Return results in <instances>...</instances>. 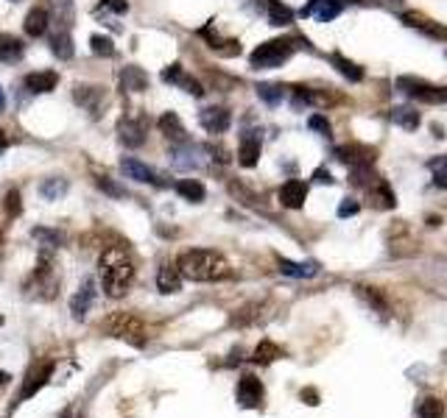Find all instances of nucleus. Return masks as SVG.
Listing matches in <instances>:
<instances>
[{"instance_id":"f257e3e1","label":"nucleus","mask_w":447,"mask_h":418,"mask_svg":"<svg viewBox=\"0 0 447 418\" xmlns=\"http://www.w3.org/2000/svg\"><path fill=\"white\" fill-rule=\"evenodd\" d=\"M176 268L185 279H193V282H224L232 273L229 262L218 254V251H210V248L185 251L176 262Z\"/></svg>"},{"instance_id":"f03ea898","label":"nucleus","mask_w":447,"mask_h":418,"mask_svg":"<svg viewBox=\"0 0 447 418\" xmlns=\"http://www.w3.org/2000/svg\"><path fill=\"white\" fill-rule=\"evenodd\" d=\"M98 268H101V282H104L106 296H112V299L126 296L129 284L135 282V262L129 257V251L120 245H109L101 254Z\"/></svg>"},{"instance_id":"7ed1b4c3","label":"nucleus","mask_w":447,"mask_h":418,"mask_svg":"<svg viewBox=\"0 0 447 418\" xmlns=\"http://www.w3.org/2000/svg\"><path fill=\"white\" fill-rule=\"evenodd\" d=\"M294 56V42L291 39H268L263 45H257L252 51V67L257 70H271V67H282Z\"/></svg>"},{"instance_id":"20e7f679","label":"nucleus","mask_w":447,"mask_h":418,"mask_svg":"<svg viewBox=\"0 0 447 418\" xmlns=\"http://www.w3.org/2000/svg\"><path fill=\"white\" fill-rule=\"evenodd\" d=\"M400 93H405L409 98H417L422 103H447V87H431V84L420 81V78H397Z\"/></svg>"},{"instance_id":"39448f33","label":"nucleus","mask_w":447,"mask_h":418,"mask_svg":"<svg viewBox=\"0 0 447 418\" xmlns=\"http://www.w3.org/2000/svg\"><path fill=\"white\" fill-rule=\"evenodd\" d=\"M294 109H305V106H333L339 103V95H330L328 90H313V87H294V98H291Z\"/></svg>"},{"instance_id":"423d86ee","label":"nucleus","mask_w":447,"mask_h":418,"mask_svg":"<svg viewBox=\"0 0 447 418\" xmlns=\"http://www.w3.org/2000/svg\"><path fill=\"white\" fill-rule=\"evenodd\" d=\"M336 159L349 164V167H363L375 162V148L372 145H360V143H347L336 148Z\"/></svg>"},{"instance_id":"0eeeda50","label":"nucleus","mask_w":447,"mask_h":418,"mask_svg":"<svg viewBox=\"0 0 447 418\" xmlns=\"http://www.w3.org/2000/svg\"><path fill=\"white\" fill-rule=\"evenodd\" d=\"M109 326H112V332L117 334V338H124V341H129L135 346H143L146 343V338H143L146 329H143V323L135 315H117V318L109 321Z\"/></svg>"},{"instance_id":"6e6552de","label":"nucleus","mask_w":447,"mask_h":418,"mask_svg":"<svg viewBox=\"0 0 447 418\" xmlns=\"http://www.w3.org/2000/svg\"><path fill=\"white\" fill-rule=\"evenodd\" d=\"M260 148H263V132H243L240 137V148H238V162L243 167H255L260 162Z\"/></svg>"},{"instance_id":"1a4fd4ad","label":"nucleus","mask_w":447,"mask_h":418,"mask_svg":"<svg viewBox=\"0 0 447 418\" xmlns=\"http://www.w3.org/2000/svg\"><path fill=\"white\" fill-rule=\"evenodd\" d=\"M235 399L240 407H257L263 402V382L257 380V376L247 373V376H240V382H238V391H235Z\"/></svg>"},{"instance_id":"9d476101","label":"nucleus","mask_w":447,"mask_h":418,"mask_svg":"<svg viewBox=\"0 0 447 418\" xmlns=\"http://www.w3.org/2000/svg\"><path fill=\"white\" fill-rule=\"evenodd\" d=\"M117 137L126 148H140L146 143V123L140 117H124L117 123Z\"/></svg>"},{"instance_id":"9b49d317","label":"nucleus","mask_w":447,"mask_h":418,"mask_svg":"<svg viewBox=\"0 0 447 418\" xmlns=\"http://www.w3.org/2000/svg\"><path fill=\"white\" fill-rule=\"evenodd\" d=\"M93 302H95V282L87 276L84 282L78 284V290H76V296L70 299V312H73V318H84L87 312H90V307H93Z\"/></svg>"},{"instance_id":"f8f14e48","label":"nucleus","mask_w":447,"mask_h":418,"mask_svg":"<svg viewBox=\"0 0 447 418\" xmlns=\"http://www.w3.org/2000/svg\"><path fill=\"white\" fill-rule=\"evenodd\" d=\"M205 153L207 148H196L193 143H179V148H174V167H179V171L201 167L205 164Z\"/></svg>"},{"instance_id":"ddd939ff","label":"nucleus","mask_w":447,"mask_h":418,"mask_svg":"<svg viewBox=\"0 0 447 418\" xmlns=\"http://www.w3.org/2000/svg\"><path fill=\"white\" fill-rule=\"evenodd\" d=\"M120 171H124V176H129V179H135V182H143V184H154V187H162L165 182H162L148 164H143L140 159H132V156H126L124 162H120Z\"/></svg>"},{"instance_id":"4468645a","label":"nucleus","mask_w":447,"mask_h":418,"mask_svg":"<svg viewBox=\"0 0 447 418\" xmlns=\"http://www.w3.org/2000/svg\"><path fill=\"white\" fill-rule=\"evenodd\" d=\"M402 23L411 25V28H417V31H422V34L431 36V39H447V25H442V23H436V20H431V17L420 14V12L402 14Z\"/></svg>"},{"instance_id":"2eb2a0df","label":"nucleus","mask_w":447,"mask_h":418,"mask_svg":"<svg viewBox=\"0 0 447 418\" xmlns=\"http://www.w3.org/2000/svg\"><path fill=\"white\" fill-rule=\"evenodd\" d=\"M198 120L210 134H224L229 129V123H232V114L224 106H210V109H205L198 114Z\"/></svg>"},{"instance_id":"dca6fc26","label":"nucleus","mask_w":447,"mask_h":418,"mask_svg":"<svg viewBox=\"0 0 447 418\" xmlns=\"http://www.w3.org/2000/svg\"><path fill=\"white\" fill-rule=\"evenodd\" d=\"M59 84V75L51 73V70H43V73H28L23 87L31 93V95H43V93H54Z\"/></svg>"},{"instance_id":"f3484780","label":"nucleus","mask_w":447,"mask_h":418,"mask_svg":"<svg viewBox=\"0 0 447 418\" xmlns=\"http://www.w3.org/2000/svg\"><path fill=\"white\" fill-rule=\"evenodd\" d=\"M162 81H168V84H176V87H182V90H187L190 95H201V93H205V87H201V84L193 78V75H187L179 64H171L165 73H162Z\"/></svg>"},{"instance_id":"a211bd4d","label":"nucleus","mask_w":447,"mask_h":418,"mask_svg":"<svg viewBox=\"0 0 447 418\" xmlns=\"http://www.w3.org/2000/svg\"><path fill=\"white\" fill-rule=\"evenodd\" d=\"M305 198H308V184H302V182H286L279 187V204L286 206V209H302V204H305Z\"/></svg>"},{"instance_id":"6ab92c4d","label":"nucleus","mask_w":447,"mask_h":418,"mask_svg":"<svg viewBox=\"0 0 447 418\" xmlns=\"http://www.w3.org/2000/svg\"><path fill=\"white\" fill-rule=\"evenodd\" d=\"M159 132L165 134L171 143H187V132H185V125H182L176 112H165L159 117Z\"/></svg>"},{"instance_id":"aec40b11","label":"nucleus","mask_w":447,"mask_h":418,"mask_svg":"<svg viewBox=\"0 0 447 418\" xmlns=\"http://www.w3.org/2000/svg\"><path fill=\"white\" fill-rule=\"evenodd\" d=\"M25 34L28 36H45L51 31V14L45 9H31L25 14V23H23Z\"/></svg>"},{"instance_id":"412c9836","label":"nucleus","mask_w":447,"mask_h":418,"mask_svg":"<svg viewBox=\"0 0 447 418\" xmlns=\"http://www.w3.org/2000/svg\"><path fill=\"white\" fill-rule=\"evenodd\" d=\"M120 84H124V90H129V93H143V90H148V75H146V70L129 64L120 70Z\"/></svg>"},{"instance_id":"4be33fe9","label":"nucleus","mask_w":447,"mask_h":418,"mask_svg":"<svg viewBox=\"0 0 447 418\" xmlns=\"http://www.w3.org/2000/svg\"><path fill=\"white\" fill-rule=\"evenodd\" d=\"M179 284H182V273H179V268H174L171 262H162L159 271H157V287H159L162 293H176Z\"/></svg>"},{"instance_id":"5701e85b","label":"nucleus","mask_w":447,"mask_h":418,"mask_svg":"<svg viewBox=\"0 0 447 418\" xmlns=\"http://www.w3.org/2000/svg\"><path fill=\"white\" fill-rule=\"evenodd\" d=\"M73 98H76L78 106H84L87 112H98L104 93H101L98 87H84V84H78V87L73 90Z\"/></svg>"},{"instance_id":"b1692460","label":"nucleus","mask_w":447,"mask_h":418,"mask_svg":"<svg viewBox=\"0 0 447 418\" xmlns=\"http://www.w3.org/2000/svg\"><path fill=\"white\" fill-rule=\"evenodd\" d=\"M308 12H313V17L319 23H330V20H336L341 14V3L339 0H310Z\"/></svg>"},{"instance_id":"393cba45","label":"nucleus","mask_w":447,"mask_h":418,"mask_svg":"<svg viewBox=\"0 0 447 418\" xmlns=\"http://www.w3.org/2000/svg\"><path fill=\"white\" fill-rule=\"evenodd\" d=\"M391 123H397L402 132H414L420 125V112L414 106H394L391 109Z\"/></svg>"},{"instance_id":"a878e982","label":"nucleus","mask_w":447,"mask_h":418,"mask_svg":"<svg viewBox=\"0 0 447 418\" xmlns=\"http://www.w3.org/2000/svg\"><path fill=\"white\" fill-rule=\"evenodd\" d=\"M25 45L23 39L12 36V34H0V62H17L23 56Z\"/></svg>"},{"instance_id":"bb28decb","label":"nucleus","mask_w":447,"mask_h":418,"mask_svg":"<svg viewBox=\"0 0 447 418\" xmlns=\"http://www.w3.org/2000/svg\"><path fill=\"white\" fill-rule=\"evenodd\" d=\"M48 39H51V51H54L59 59H73L76 48H73L70 31H51V34H48Z\"/></svg>"},{"instance_id":"cd10ccee","label":"nucleus","mask_w":447,"mask_h":418,"mask_svg":"<svg viewBox=\"0 0 447 418\" xmlns=\"http://www.w3.org/2000/svg\"><path fill=\"white\" fill-rule=\"evenodd\" d=\"M367 190H369L372 201H378V206H386V209H394V206H397V198H394L391 187H389L383 179H375V182H372Z\"/></svg>"},{"instance_id":"c85d7f7f","label":"nucleus","mask_w":447,"mask_h":418,"mask_svg":"<svg viewBox=\"0 0 447 418\" xmlns=\"http://www.w3.org/2000/svg\"><path fill=\"white\" fill-rule=\"evenodd\" d=\"M330 62H333V67L347 78V81H352V84H358L360 78H363V67H358L355 62H349L347 56H341V53H333L330 56Z\"/></svg>"},{"instance_id":"c756f323","label":"nucleus","mask_w":447,"mask_h":418,"mask_svg":"<svg viewBox=\"0 0 447 418\" xmlns=\"http://www.w3.org/2000/svg\"><path fill=\"white\" fill-rule=\"evenodd\" d=\"M316 262H288V260H279V273L286 276H297V279H310L316 276Z\"/></svg>"},{"instance_id":"7c9ffc66","label":"nucleus","mask_w":447,"mask_h":418,"mask_svg":"<svg viewBox=\"0 0 447 418\" xmlns=\"http://www.w3.org/2000/svg\"><path fill=\"white\" fill-rule=\"evenodd\" d=\"M176 193H179L185 201H190V204L205 201V187H201V182H196V179H182V182L176 184Z\"/></svg>"},{"instance_id":"2f4dec72","label":"nucleus","mask_w":447,"mask_h":418,"mask_svg":"<svg viewBox=\"0 0 447 418\" xmlns=\"http://www.w3.org/2000/svg\"><path fill=\"white\" fill-rule=\"evenodd\" d=\"M257 98L266 106H279L282 98H286V90L277 87V84H257Z\"/></svg>"},{"instance_id":"473e14b6","label":"nucleus","mask_w":447,"mask_h":418,"mask_svg":"<svg viewBox=\"0 0 447 418\" xmlns=\"http://www.w3.org/2000/svg\"><path fill=\"white\" fill-rule=\"evenodd\" d=\"M268 20H271V25H288V23H294V12L286 3H279V0H271L268 3Z\"/></svg>"},{"instance_id":"72a5a7b5","label":"nucleus","mask_w":447,"mask_h":418,"mask_svg":"<svg viewBox=\"0 0 447 418\" xmlns=\"http://www.w3.org/2000/svg\"><path fill=\"white\" fill-rule=\"evenodd\" d=\"M39 193H43L48 201H56L67 193V182L65 179H45L43 184H39Z\"/></svg>"},{"instance_id":"f704fd0d","label":"nucleus","mask_w":447,"mask_h":418,"mask_svg":"<svg viewBox=\"0 0 447 418\" xmlns=\"http://www.w3.org/2000/svg\"><path fill=\"white\" fill-rule=\"evenodd\" d=\"M358 296L363 299V302H367V304H372L380 315H389V307H386V302H383V296H380V293L375 290V287H358Z\"/></svg>"},{"instance_id":"c9c22d12","label":"nucleus","mask_w":447,"mask_h":418,"mask_svg":"<svg viewBox=\"0 0 447 418\" xmlns=\"http://www.w3.org/2000/svg\"><path fill=\"white\" fill-rule=\"evenodd\" d=\"M90 51L95 53V56H115V45H112V39L109 36H101V34H93L90 36Z\"/></svg>"},{"instance_id":"e433bc0d","label":"nucleus","mask_w":447,"mask_h":418,"mask_svg":"<svg viewBox=\"0 0 447 418\" xmlns=\"http://www.w3.org/2000/svg\"><path fill=\"white\" fill-rule=\"evenodd\" d=\"M417 415H420V418H444V404H442L439 399L428 396V399H422Z\"/></svg>"},{"instance_id":"4c0bfd02","label":"nucleus","mask_w":447,"mask_h":418,"mask_svg":"<svg viewBox=\"0 0 447 418\" xmlns=\"http://www.w3.org/2000/svg\"><path fill=\"white\" fill-rule=\"evenodd\" d=\"M277 357H282V352H279L271 341H263V343L255 349V362H260V365H268V362L277 360Z\"/></svg>"},{"instance_id":"58836bf2","label":"nucleus","mask_w":447,"mask_h":418,"mask_svg":"<svg viewBox=\"0 0 447 418\" xmlns=\"http://www.w3.org/2000/svg\"><path fill=\"white\" fill-rule=\"evenodd\" d=\"M308 125H310V132H316L321 137H328V140L333 137V129H330V123H328V117H324V114H310Z\"/></svg>"},{"instance_id":"ea45409f","label":"nucleus","mask_w":447,"mask_h":418,"mask_svg":"<svg viewBox=\"0 0 447 418\" xmlns=\"http://www.w3.org/2000/svg\"><path fill=\"white\" fill-rule=\"evenodd\" d=\"M431 171L436 173V184H439V187H447V153L431 159Z\"/></svg>"},{"instance_id":"a19ab883","label":"nucleus","mask_w":447,"mask_h":418,"mask_svg":"<svg viewBox=\"0 0 447 418\" xmlns=\"http://www.w3.org/2000/svg\"><path fill=\"white\" fill-rule=\"evenodd\" d=\"M229 193H232V195H235L240 204H247V206H252V204L257 201V198H255V193H249V190L243 187L240 182H229Z\"/></svg>"},{"instance_id":"79ce46f5","label":"nucleus","mask_w":447,"mask_h":418,"mask_svg":"<svg viewBox=\"0 0 447 418\" xmlns=\"http://www.w3.org/2000/svg\"><path fill=\"white\" fill-rule=\"evenodd\" d=\"M358 209H360V204H358L355 198H344L341 206H339V218H352Z\"/></svg>"},{"instance_id":"37998d69","label":"nucleus","mask_w":447,"mask_h":418,"mask_svg":"<svg viewBox=\"0 0 447 418\" xmlns=\"http://www.w3.org/2000/svg\"><path fill=\"white\" fill-rule=\"evenodd\" d=\"M101 9L115 12V14H126V12H129V3H126V0H104Z\"/></svg>"},{"instance_id":"c03bdc74","label":"nucleus","mask_w":447,"mask_h":418,"mask_svg":"<svg viewBox=\"0 0 447 418\" xmlns=\"http://www.w3.org/2000/svg\"><path fill=\"white\" fill-rule=\"evenodd\" d=\"M98 184H101V190L109 193V195H117V198H124V195H126L124 187H117V184H112V182H106V179H98Z\"/></svg>"},{"instance_id":"a18cd8bd","label":"nucleus","mask_w":447,"mask_h":418,"mask_svg":"<svg viewBox=\"0 0 447 418\" xmlns=\"http://www.w3.org/2000/svg\"><path fill=\"white\" fill-rule=\"evenodd\" d=\"M313 182H316V184H333L336 179L330 176V171H324V167H319V171H313Z\"/></svg>"},{"instance_id":"49530a36","label":"nucleus","mask_w":447,"mask_h":418,"mask_svg":"<svg viewBox=\"0 0 447 418\" xmlns=\"http://www.w3.org/2000/svg\"><path fill=\"white\" fill-rule=\"evenodd\" d=\"M17 190H9V195H6V209H9V215H17V209H20V204H17Z\"/></svg>"},{"instance_id":"de8ad7c7","label":"nucleus","mask_w":447,"mask_h":418,"mask_svg":"<svg viewBox=\"0 0 447 418\" xmlns=\"http://www.w3.org/2000/svg\"><path fill=\"white\" fill-rule=\"evenodd\" d=\"M302 396H305V402H308V404H319V396H316V391H310V388H308Z\"/></svg>"},{"instance_id":"09e8293b","label":"nucleus","mask_w":447,"mask_h":418,"mask_svg":"<svg viewBox=\"0 0 447 418\" xmlns=\"http://www.w3.org/2000/svg\"><path fill=\"white\" fill-rule=\"evenodd\" d=\"M6 145H9V140H6V134H3V132H0V153L6 151Z\"/></svg>"},{"instance_id":"8fccbe9b","label":"nucleus","mask_w":447,"mask_h":418,"mask_svg":"<svg viewBox=\"0 0 447 418\" xmlns=\"http://www.w3.org/2000/svg\"><path fill=\"white\" fill-rule=\"evenodd\" d=\"M3 106H6V95H3V90H0V112H3Z\"/></svg>"},{"instance_id":"3c124183","label":"nucleus","mask_w":447,"mask_h":418,"mask_svg":"<svg viewBox=\"0 0 447 418\" xmlns=\"http://www.w3.org/2000/svg\"><path fill=\"white\" fill-rule=\"evenodd\" d=\"M347 3H367V0H347Z\"/></svg>"},{"instance_id":"603ef678","label":"nucleus","mask_w":447,"mask_h":418,"mask_svg":"<svg viewBox=\"0 0 447 418\" xmlns=\"http://www.w3.org/2000/svg\"><path fill=\"white\" fill-rule=\"evenodd\" d=\"M391 3H402V0H391Z\"/></svg>"}]
</instances>
